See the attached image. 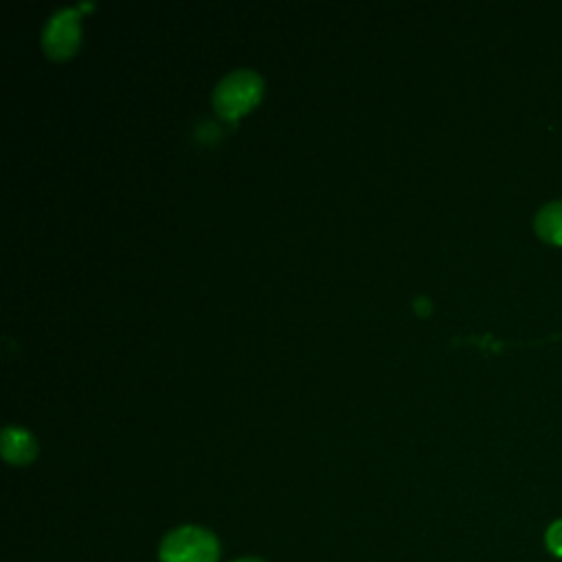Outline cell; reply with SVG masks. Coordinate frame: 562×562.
I'll use <instances>...</instances> for the list:
<instances>
[{
	"label": "cell",
	"instance_id": "obj_6",
	"mask_svg": "<svg viewBox=\"0 0 562 562\" xmlns=\"http://www.w3.org/2000/svg\"><path fill=\"white\" fill-rule=\"evenodd\" d=\"M544 544L549 549V553H553L555 558H562V518L553 520L547 531H544Z\"/></svg>",
	"mask_w": 562,
	"mask_h": 562
},
{
	"label": "cell",
	"instance_id": "obj_1",
	"mask_svg": "<svg viewBox=\"0 0 562 562\" xmlns=\"http://www.w3.org/2000/svg\"><path fill=\"white\" fill-rule=\"evenodd\" d=\"M217 536L200 525H180L165 533L158 547V562H220Z\"/></svg>",
	"mask_w": 562,
	"mask_h": 562
},
{
	"label": "cell",
	"instance_id": "obj_4",
	"mask_svg": "<svg viewBox=\"0 0 562 562\" xmlns=\"http://www.w3.org/2000/svg\"><path fill=\"white\" fill-rule=\"evenodd\" d=\"M35 452H37V446L29 430L20 426H7L2 430V457L9 463L24 465L35 457Z\"/></svg>",
	"mask_w": 562,
	"mask_h": 562
},
{
	"label": "cell",
	"instance_id": "obj_2",
	"mask_svg": "<svg viewBox=\"0 0 562 562\" xmlns=\"http://www.w3.org/2000/svg\"><path fill=\"white\" fill-rule=\"evenodd\" d=\"M261 88H263V81L255 70L235 68L215 83L211 101L220 116L235 119L257 103Z\"/></svg>",
	"mask_w": 562,
	"mask_h": 562
},
{
	"label": "cell",
	"instance_id": "obj_5",
	"mask_svg": "<svg viewBox=\"0 0 562 562\" xmlns=\"http://www.w3.org/2000/svg\"><path fill=\"white\" fill-rule=\"evenodd\" d=\"M533 228L542 241L562 246V200H553L540 206L533 217Z\"/></svg>",
	"mask_w": 562,
	"mask_h": 562
},
{
	"label": "cell",
	"instance_id": "obj_3",
	"mask_svg": "<svg viewBox=\"0 0 562 562\" xmlns=\"http://www.w3.org/2000/svg\"><path fill=\"white\" fill-rule=\"evenodd\" d=\"M79 42V13L75 7L53 11L44 24L42 44L50 57H66Z\"/></svg>",
	"mask_w": 562,
	"mask_h": 562
},
{
	"label": "cell",
	"instance_id": "obj_7",
	"mask_svg": "<svg viewBox=\"0 0 562 562\" xmlns=\"http://www.w3.org/2000/svg\"><path fill=\"white\" fill-rule=\"evenodd\" d=\"M233 562H263L261 558H252V555H246V558H237V560H233Z\"/></svg>",
	"mask_w": 562,
	"mask_h": 562
}]
</instances>
